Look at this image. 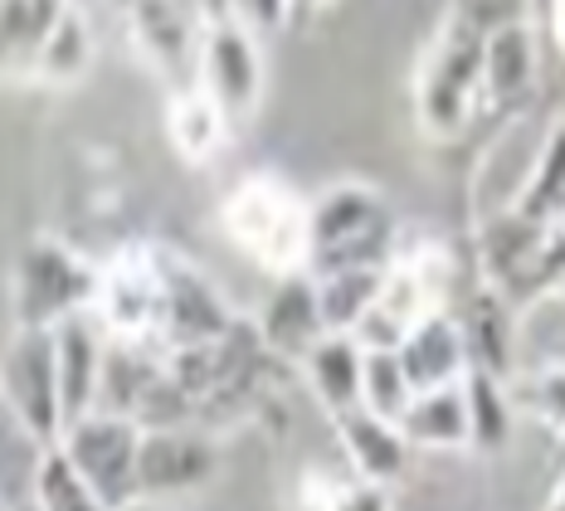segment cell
Instances as JSON below:
<instances>
[{"label": "cell", "mask_w": 565, "mask_h": 511, "mask_svg": "<svg viewBox=\"0 0 565 511\" xmlns=\"http://www.w3.org/2000/svg\"><path fill=\"white\" fill-rule=\"evenodd\" d=\"M225 234L234 248L254 258L258 268L278 273H298L312 258V205H302L298 190L282 185L278 175H249L230 190L225 210Z\"/></svg>", "instance_id": "1"}, {"label": "cell", "mask_w": 565, "mask_h": 511, "mask_svg": "<svg viewBox=\"0 0 565 511\" xmlns=\"http://www.w3.org/2000/svg\"><path fill=\"white\" fill-rule=\"evenodd\" d=\"M395 264V220L371 185H332L312 200V258L308 273L341 268H391Z\"/></svg>", "instance_id": "2"}, {"label": "cell", "mask_w": 565, "mask_h": 511, "mask_svg": "<svg viewBox=\"0 0 565 511\" xmlns=\"http://www.w3.org/2000/svg\"><path fill=\"white\" fill-rule=\"evenodd\" d=\"M103 273L84 264L74 248L58 239H34L20 248L15 273H10V297H15V327H58L78 312L98 307Z\"/></svg>", "instance_id": "3"}, {"label": "cell", "mask_w": 565, "mask_h": 511, "mask_svg": "<svg viewBox=\"0 0 565 511\" xmlns=\"http://www.w3.org/2000/svg\"><path fill=\"white\" fill-rule=\"evenodd\" d=\"M141 434L147 429L127 414L93 409L68 424L58 448L103 502L113 511H127L141 502Z\"/></svg>", "instance_id": "4"}, {"label": "cell", "mask_w": 565, "mask_h": 511, "mask_svg": "<svg viewBox=\"0 0 565 511\" xmlns=\"http://www.w3.org/2000/svg\"><path fill=\"white\" fill-rule=\"evenodd\" d=\"M98 288V322L108 337L141 341V347L161 351V312H167V258L157 244H127L103 264Z\"/></svg>", "instance_id": "5"}, {"label": "cell", "mask_w": 565, "mask_h": 511, "mask_svg": "<svg viewBox=\"0 0 565 511\" xmlns=\"http://www.w3.org/2000/svg\"><path fill=\"white\" fill-rule=\"evenodd\" d=\"M127 30L141 64L171 93L200 83V50L210 34L205 0H127Z\"/></svg>", "instance_id": "6"}, {"label": "cell", "mask_w": 565, "mask_h": 511, "mask_svg": "<svg viewBox=\"0 0 565 511\" xmlns=\"http://www.w3.org/2000/svg\"><path fill=\"white\" fill-rule=\"evenodd\" d=\"M6 414L44 444L64 438V390H58V347L50 327H15L6 341Z\"/></svg>", "instance_id": "7"}, {"label": "cell", "mask_w": 565, "mask_h": 511, "mask_svg": "<svg viewBox=\"0 0 565 511\" xmlns=\"http://www.w3.org/2000/svg\"><path fill=\"white\" fill-rule=\"evenodd\" d=\"M482 88V30L473 20H458L454 34L434 50L419 83V117L434 137H454L468 123V103Z\"/></svg>", "instance_id": "8"}, {"label": "cell", "mask_w": 565, "mask_h": 511, "mask_svg": "<svg viewBox=\"0 0 565 511\" xmlns=\"http://www.w3.org/2000/svg\"><path fill=\"white\" fill-rule=\"evenodd\" d=\"M551 234L556 224H541L532 220L526 210H508V215L488 220L478 234V268L488 278L492 292L512 297H536L541 292V268H546V248H551Z\"/></svg>", "instance_id": "9"}, {"label": "cell", "mask_w": 565, "mask_h": 511, "mask_svg": "<svg viewBox=\"0 0 565 511\" xmlns=\"http://www.w3.org/2000/svg\"><path fill=\"white\" fill-rule=\"evenodd\" d=\"M200 88L230 113V123H249L264 98V58L254 30L244 20H210L205 50H200Z\"/></svg>", "instance_id": "10"}, {"label": "cell", "mask_w": 565, "mask_h": 511, "mask_svg": "<svg viewBox=\"0 0 565 511\" xmlns=\"http://www.w3.org/2000/svg\"><path fill=\"white\" fill-rule=\"evenodd\" d=\"M220 472L215 434L195 429H147L141 434V502H167V497L200 492Z\"/></svg>", "instance_id": "11"}, {"label": "cell", "mask_w": 565, "mask_h": 511, "mask_svg": "<svg viewBox=\"0 0 565 511\" xmlns=\"http://www.w3.org/2000/svg\"><path fill=\"white\" fill-rule=\"evenodd\" d=\"M258 337H264V347L278 355V361L288 365H302L308 361V351L317 341L327 337V312H322V292H317V278L308 268L298 273H278L274 288H268L264 307H258L254 317Z\"/></svg>", "instance_id": "12"}, {"label": "cell", "mask_w": 565, "mask_h": 511, "mask_svg": "<svg viewBox=\"0 0 565 511\" xmlns=\"http://www.w3.org/2000/svg\"><path fill=\"white\" fill-rule=\"evenodd\" d=\"M161 258H167V312H161V355L171 351H185V347H205V341H220L225 331L239 322V317H230L225 297L210 288L205 278L181 264L175 254L161 248Z\"/></svg>", "instance_id": "13"}, {"label": "cell", "mask_w": 565, "mask_h": 511, "mask_svg": "<svg viewBox=\"0 0 565 511\" xmlns=\"http://www.w3.org/2000/svg\"><path fill=\"white\" fill-rule=\"evenodd\" d=\"M58 347V390H64V429L98 409L103 395V361H108V327L98 312H78L54 327Z\"/></svg>", "instance_id": "14"}, {"label": "cell", "mask_w": 565, "mask_h": 511, "mask_svg": "<svg viewBox=\"0 0 565 511\" xmlns=\"http://www.w3.org/2000/svg\"><path fill=\"white\" fill-rule=\"evenodd\" d=\"M395 351H399V361H405L409 380H415V395L458 385V380L473 371V351H468V337H463V317L449 312V307L424 317Z\"/></svg>", "instance_id": "15"}, {"label": "cell", "mask_w": 565, "mask_h": 511, "mask_svg": "<svg viewBox=\"0 0 565 511\" xmlns=\"http://www.w3.org/2000/svg\"><path fill=\"white\" fill-rule=\"evenodd\" d=\"M332 424H337V438H341V454H347V462H351V472H356V478L385 482V487H395L399 478H405L415 444L405 438L399 424L371 414L366 404H361V409L337 414Z\"/></svg>", "instance_id": "16"}, {"label": "cell", "mask_w": 565, "mask_h": 511, "mask_svg": "<svg viewBox=\"0 0 565 511\" xmlns=\"http://www.w3.org/2000/svg\"><path fill=\"white\" fill-rule=\"evenodd\" d=\"M302 375H308L317 404L332 419L347 409H361V395H366V341L351 337V331H327L308 351V361H302Z\"/></svg>", "instance_id": "17"}, {"label": "cell", "mask_w": 565, "mask_h": 511, "mask_svg": "<svg viewBox=\"0 0 565 511\" xmlns=\"http://www.w3.org/2000/svg\"><path fill=\"white\" fill-rule=\"evenodd\" d=\"M536 88V34L526 20H502L482 34V93L516 108Z\"/></svg>", "instance_id": "18"}, {"label": "cell", "mask_w": 565, "mask_h": 511, "mask_svg": "<svg viewBox=\"0 0 565 511\" xmlns=\"http://www.w3.org/2000/svg\"><path fill=\"white\" fill-rule=\"evenodd\" d=\"M399 429L415 448H434V454H449V448H473V414H468V385H444V390H424L415 404L405 409Z\"/></svg>", "instance_id": "19"}, {"label": "cell", "mask_w": 565, "mask_h": 511, "mask_svg": "<svg viewBox=\"0 0 565 511\" xmlns=\"http://www.w3.org/2000/svg\"><path fill=\"white\" fill-rule=\"evenodd\" d=\"M74 0H0V50H6V74L30 78L34 58L50 44V34L64 25Z\"/></svg>", "instance_id": "20"}, {"label": "cell", "mask_w": 565, "mask_h": 511, "mask_svg": "<svg viewBox=\"0 0 565 511\" xmlns=\"http://www.w3.org/2000/svg\"><path fill=\"white\" fill-rule=\"evenodd\" d=\"M167 137H171V147H175V157H181V161L205 166L220 147H225V137H230V113L220 108V103L210 98L200 83H195V88H181V93H171Z\"/></svg>", "instance_id": "21"}, {"label": "cell", "mask_w": 565, "mask_h": 511, "mask_svg": "<svg viewBox=\"0 0 565 511\" xmlns=\"http://www.w3.org/2000/svg\"><path fill=\"white\" fill-rule=\"evenodd\" d=\"M385 273L391 268H341V273H312L317 292H322V312L332 331H356L375 312L385 292Z\"/></svg>", "instance_id": "22"}, {"label": "cell", "mask_w": 565, "mask_h": 511, "mask_svg": "<svg viewBox=\"0 0 565 511\" xmlns=\"http://www.w3.org/2000/svg\"><path fill=\"white\" fill-rule=\"evenodd\" d=\"M93 64V30L88 20L78 15V6L64 15V25L50 34V44L40 50L30 68V83H44V88H68V83H78L88 74Z\"/></svg>", "instance_id": "23"}, {"label": "cell", "mask_w": 565, "mask_h": 511, "mask_svg": "<svg viewBox=\"0 0 565 511\" xmlns=\"http://www.w3.org/2000/svg\"><path fill=\"white\" fill-rule=\"evenodd\" d=\"M516 210H526V215L541 220V224L565 220V123L551 127V137L532 166V181H526Z\"/></svg>", "instance_id": "24"}, {"label": "cell", "mask_w": 565, "mask_h": 511, "mask_svg": "<svg viewBox=\"0 0 565 511\" xmlns=\"http://www.w3.org/2000/svg\"><path fill=\"white\" fill-rule=\"evenodd\" d=\"M498 371H468V414H473V448H502L512 438V390Z\"/></svg>", "instance_id": "25"}, {"label": "cell", "mask_w": 565, "mask_h": 511, "mask_svg": "<svg viewBox=\"0 0 565 511\" xmlns=\"http://www.w3.org/2000/svg\"><path fill=\"white\" fill-rule=\"evenodd\" d=\"M54 444H44L40 434H30L20 419L6 414V472H0V502H34V487H40L44 458H50Z\"/></svg>", "instance_id": "26"}, {"label": "cell", "mask_w": 565, "mask_h": 511, "mask_svg": "<svg viewBox=\"0 0 565 511\" xmlns=\"http://www.w3.org/2000/svg\"><path fill=\"white\" fill-rule=\"evenodd\" d=\"M502 302H508V297L488 288V292H478L473 302H468V312H458V317H463V337H468V351H473L478 371L508 375L512 355H508V327H502Z\"/></svg>", "instance_id": "27"}, {"label": "cell", "mask_w": 565, "mask_h": 511, "mask_svg": "<svg viewBox=\"0 0 565 511\" xmlns=\"http://www.w3.org/2000/svg\"><path fill=\"white\" fill-rule=\"evenodd\" d=\"M361 404L391 424L405 419V409L415 404V380H409L399 351H371L366 347V395H361Z\"/></svg>", "instance_id": "28"}, {"label": "cell", "mask_w": 565, "mask_h": 511, "mask_svg": "<svg viewBox=\"0 0 565 511\" xmlns=\"http://www.w3.org/2000/svg\"><path fill=\"white\" fill-rule=\"evenodd\" d=\"M34 502H40L44 511H113L84 478H78V468L64 458V448H58V444L50 448V458H44L40 487H34Z\"/></svg>", "instance_id": "29"}, {"label": "cell", "mask_w": 565, "mask_h": 511, "mask_svg": "<svg viewBox=\"0 0 565 511\" xmlns=\"http://www.w3.org/2000/svg\"><path fill=\"white\" fill-rule=\"evenodd\" d=\"M512 400H522L532 414L565 434V365H541L536 375H526L522 390H512Z\"/></svg>", "instance_id": "30"}, {"label": "cell", "mask_w": 565, "mask_h": 511, "mask_svg": "<svg viewBox=\"0 0 565 511\" xmlns=\"http://www.w3.org/2000/svg\"><path fill=\"white\" fill-rule=\"evenodd\" d=\"M317 511H395V507H391V487H385V482L356 478V482H347V487L337 482Z\"/></svg>", "instance_id": "31"}, {"label": "cell", "mask_w": 565, "mask_h": 511, "mask_svg": "<svg viewBox=\"0 0 565 511\" xmlns=\"http://www.w3.org/2000/svg\"><path fill=\"white\" fill-rule=\"evenodd\" d=\"M239 10H244V20H249V25L278 30V25H288L292 0H239Z\"/></svg>", "instance_id": "32"}, {"label": "cell", "mask_w": 565, "mask_h": 511, "mask_svg": "<svg viewBox=\"0 0 565 511\" xmlns=\"http://www.w3.org/2000/svg\"><path fill=\"white\" fill-rule=\"evenodd\" d=\"M546 30H551V40H556V50L565 54V0H551V10H546Z\"/></svg>", "instance_id": "33"}, {"label": "cell", "mask_w": 565, "mask_h": 511, "mask_svg": "<svg viewBox=\"0 0 565 511\" xmlns=\"http://www.w3.org/2000/svg\"><path fill=\"white\" fill-rule=\"evenodd\" d=\"M322 6H332V0H292V10H322Z\"/></svg>", "instance_id": "34"}, {"label": "cell", "mask_w": 565, "mask_h": 511, "mask_svg": "<svg viewBox=\"0 0 565 511\" xmlns=\"http://www.w3.org/2000/svg\"><path fill=\"white\" fill-rule=\"evenodd\" d=\"M6 511H44L40 502H15V507H6Z\"/></svg>", "instance_id": "35"}, {"label": "cell", "mask_w": 565, "mask_h": 511, "mask_svg": "<svg viewBox=\"0 0 565 511\" xmlns=\"http://www.w3.org/2000/svg\"><path fill=\"white\" fill-rule=\"evenodd\" d=\"M551 511H565V487L556 492V502H551Z\"/></svg>", "instance_id": "36"}, {"label": "cell", "mask_w": 565, "mask_h": 511, "mask_svg": "<svg viewBox=\"0 0 565 511\" xmlns=\"http://www.w3.org/2000/svg\"><path fill=\"white\" fill-rule=\"evenodd\" d=\"M561 224H565V220H561Z\"/></svg>", "instance_id": "37"}]
</instances>
